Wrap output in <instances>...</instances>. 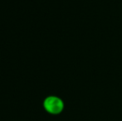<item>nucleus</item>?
Instances as JSON below:
<instances>
[{
	"mask_svg": "<svg viewBox=\"0 0 122 121\" xmlns=\"http://www.w3.org/2000/svg\"><path fill=\"white\" fill-rule=\"evenodd\" d=\"M42 106L47 113L51 115H57L64 110L65 104L60 97L56 95H48L44 99Z\"/></svg>",
	"mask_w": 122,
	"mask_h": 121,
	"instance_id": "nucleus-1",
	"label": "nucleus"
}]
</instances>
